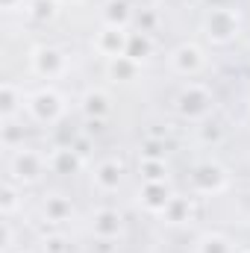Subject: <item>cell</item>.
<instances>
[{"label": "cell", "instance_id": "cell-10", "mask_svg": "<svg viewBox=\"0 0 250 253\" xmlns=\"http://www.w3.org/2000/svg\"><path fill=\"white\" fill-rule=\"evenodd\" d=\"M144 168H147V177H150V180H159V177H162V168H159V165H144Z\"/></svg>", "mask_w": 250, "mask_h": 253}, {"label": "cell", "instance_id": "cell-5", "mask_svg": "<svg viewBox=\"0 0 250 253\" xmlns=\"http://www.w3.org/2000/svg\"><path fill=\"white\" fill-rule=\"evenodd\" d=\"M115 218H118L115 212H100L97 221H94V227H97L100 233H118V224H109V221H115Z\"/></svg>", "mask_w": 250, "mask_h": 253}, {"label": "cell", "instance_id": "cell-3", "mask_svg": "<svg viewBox=\"0 0 250 253\" xmlns=\"http://www.w3.org/2000/svg\"><path fill=\"white\" fill-rule=\"evenodd\" d=\"M62 62L56 50H39V68L42 71H56V65Z\"/></svg>", "mask_w": 250, "mask_h": 253}, {"label": "cell", "instance_id": "cell-2", "mask_svg": "<svg viewBox=\"0 0 250 253\" xmlns=\"http://www.w3.org/2000/svg\"><path fill=\"white\" fill-rule=\"evenodd\" d=\"M97 183L100 186H106V189H115L118 186V168L109 162V165H103L100 171H97Z\"/></svg>", "mask_w": 250, "mask_h": 253}, {"label": "cell", "instance_id": "cell-9", "mask_svg": "<svg viewBox=\"0 0 250 253\" xmlns=\"http://www.w3.org/2000/svg\"><path fill=\"white\" fill-rule=\"evenodd\" d=\"M33 12H36L39 18H44V15L53 12V3H50V0H33Z\"/></svg>", "mask_w": 250, "mask_h": 253}, {"label": "cell", "instance_id": "cell-8", "mask_svg": "<svg viewBox=\"0 0 250 253\" xmlns=\"http://www.w3.org/2000/svg\"><path fill=\"white\" fill-rule=\"evenodd\" d=\"M85 103H88V106H85L88 112H103V109H106V106H103L106 100H103L100 94H88V97H85Z\"/></svg>", "mask_w": 250, "mask_h": 253}, {"label": "cell", "instance_id": "cell-7", "mask_svg": "<svg viewBox=\"0 0 250 253\" xmlns=\"http://www.w3.org/2000/svg\"><path fill=\"white\" fill-rule=\"evenodd\" d=\"M15 109V91H12V85H3V112L9 115Z\"/></svg>", "mask_w": 250, "mask_h": 253}, {"label": "cell", "instance_id": "cell-1", "mask_svg": "<svg viewBox=\"0 0 250 253\" xmlns=\"http://www.w3.org/2000/svg\"><path fill=\"white\" fill-rule=\"evenodd\" d=\"M206 27H209V36H215V39H230V36L236 33L239 21H236V15H233V12L218 9V12H212V15H209Z\"/></svg>", "mask_w": 250, "mask_h": 253}, {"label": "cell", "instance_id": "cell-4", "mask_svg": "<svg viewBox=\"0 0 250 253\" xmlns=\"http://www.w3.org/2000/svg\"><path fill=\"white\" fill-rule=\"evenodd\" d=\"M15 165H18V171H27V177H30V180H33V177L39 174V162H36V159H33L30 153H21Z\"/></svg>", "mask_w": 250, "mask_h": 253}, {"label": "cell", "instance_id": "cell-6", "mask_svg": "<svg viewBox=\"0 0 250 253\" xmlns=\"http://www.w3.org/2000/svg\"><path fill=\"white\" fill-rule=\"evenodd\" d=\"M177 56H180L177 62H180V68H183V71H188V68H197V65H200V59H197V50H194V47H183Z\"/></svg>", "mask_w": 250, "mask_h": 253}]
</instances>
